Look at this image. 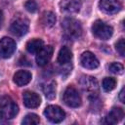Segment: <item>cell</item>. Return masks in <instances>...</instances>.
<instances>
[{"label": "cell", "mask_w": 125, "mask_h": 125, "mask_svg": "<svg viewBox=\"0 0 125 125\" xmlns=\"http://www.w3.org/2000/svg\"><path fill=\"white\" fill-rule=\"evenodd\" d=\"M56 15L51 12V11H46L42 14V17H41V24L46 27V28H50L52 26H54V24L56 23Z\"/></svg>", "instance_id": "17"}, {"label": "cell", "mask_w": 125, "mask_h": 125, "mask_svg": "<svg viewBox=\"0 0 125 125\" xmlns=\"http://www.w3.org/2000/svg\"><path fill=\"white\" fill-rule=\"evenodd\" d=\"M80 62H81V65L83 67L88 68V69H94V68H97L99 66L98 59L96 58V56L93 53H91L89 51H86V52L81 54Z\"/></svg>", "instance_id": "10"}, {"label": "cell", "mask_w": 125, "mask_h": 125, "mask_svg": "<svg viewBox=\"0 0 125 125\" xmlns=\"http://www.w3.org/2000/svg\"><path fill=\"white\" fill-rule=\"evenodd\" d=\"M115 49H116V51L120 54V56H124V54H125V43H124V38H120V39L115 43Z\"/></svg>", "instance_id": "24"}, {"label": "cell", "mask_w": 125, "mask_h": 125, "mask_svg": "<svg viewBox=\"0 0 125 125\" xmlns=\"http://www.w3.org/2000/svg\"><path fill=\"white\" fill-rule=\"evenodd\" d=\"M19 112L18 104L10 98L4 97L0 103V117L2 119H12Z\"/></svg>", "instance_id": "2"}, {"label": "cell", "mask_w": 125, "mask_h": 125, "mask_svg": "<svg viewBox=\"0 0 125 125\" xmlns=\"http://www.w3.org/2000/svg\"><path fill=\"white\" fill-rule=\"evenodd\" d=\"M24 7H25V9H26L28 12H30V13H34V12H36L37 9H38V5H37V3H36L34 0H27V1L24 3Z\"/></svg>", "instance_id": "23"}, {"label": "cell", "mask_w": 125, "mask_h": 125, "mask_svg": "<svg viewBox=\"0 0 125 125\" xmlns=\"http://www.w3.org/2000/svg\"><path fill=\"white\" fill-rule=\"evenodd\" d=\"M53 52H54V48L51 45L48 46H43L37 53H36V62L39 66H44L46 65L52 56H53Z\"/></svg>", "instance_id": "9"}, {"label": "cell", "mask_w": 125, "mask_h": 125, "mask_svg": "<svg viewBox=\"0 0 125 125\" xmlns=\"http://www.w3.org/2000/svg\"><path fill=\"white\" fill-rule=\"evenodd\" d=\"M79 83H80L82 90L84 92H86L89 95V97L95 98V96H97V93L99 90V84L95 77H92L89 75H84L80 78Z\"/></svg>", "instance_id": "4"}, {"label": "cell", "mask_w": 125, "mask_h": 125, "mask_svg": "<svg viewBox=\"0 0 125 125\" xmlns=\"http://www.w3.org/2000/svg\"><path fill=\"white\" fill-rule=\"evenodd\" d=\"M102 85H103V88H104V91L109 92V91H111L115 88L116 80L113 77H105V78H104Z\"/></svg>", "instance_id": "20"}, {"label": "cell", "mask_w": 125, "mask_h": 125, "mask_svg": "<svg viewBox=\"0 0 125 125\" xmlns=\"http://www.w3.org/2000/svg\"><path fill=\"white\" fill-rule=\"evenodd\" d=\"M16 42L10 37L0 39V57L3 59L10 58L16 51Z\"/></svg>", "instance_id": "8"}, {"label": "cell", "mask_w": 125, "mask_h": 125, "mask_svg": "<svg viewBox=\"0 0 125 125\" xmlns=\"http://www.w3.org/2000/svg\"><path fill=\"white\" fill-rule=\"evenodd\" d=\"M44 46V42L42 39H39V38H34V39H31L29 40L27 43H26V51L30 54H36L42 47Z\"/></svg>", "instance_id": "18"}, {"label": "cell", "mask_w": 125, "mask_h": 125, "mask_svg": "<svg viewBox=\"0 0 125 125\" xmlns=\"http://www.w3.org/2000/svg\"><path fill=\"white\" fill-rule=\"evenodd\" d=\"M108 69L110 72L114 73V74H121L123 73V70H124V67L121 63L119 62H112L109 64L108 66Z\"/></svg>", "instance_id": "22"}, {"label": "cell", "mask_w": 125, "mask_h": 125, "mask_svg": "<svg viewBox=\"0 0 125 125\" xmlns=\"http://www.w3.org/2000/svg\"><path fill=\"white\" fill-rule=\"evenodd\" d=\"M3 21H4V16H3V12H2L1 10H0V27L2 26Z\"/></svg>", "instance_id": "26"}, {"label": "cell", "mask_w": 125, "mask_h": 125, "mask_svg": "<svg viewBox=\"0 0 125 125\" xmlns=\"http://www.w3.org/2000/svg\"><path fill=\"white\" fill-rule=\"evenodd\" d=\"M124 117V111L120 107H112L104 118V123L106 124H116Z\"/></svg>", "instance_id": "13"}, {"label": "cell", "mask_w": 125, "mask_h": 125, "mask_svg": "<svg viewBox=\"0 0 125 125\" xmlns=\"http://www.w3.org/2000/svg\"><path fill=\"white\" fill-rule=\"evenodd\" d=\"M43 91H44V94L47 99H49V100L55 99V97H56V82L51 81L50 83L45 85V87L43 88Z\"/></svg>", "instance_id": "19"}, {"label": "cell", "mask_w": 125, "mask_h": 125, "mask_svg": "<svg viewBox=\"0 0 125 125\" xmlns=\"http://www.w3.org/2000/svg\"><path fill=\"white\" fill-rule=\"evenodd\" d=\"M62 99L64 104L70 107H78L81 104V97L78 91L71 86L65 89Z\"/></svg>", "instance_id": "5"}, {"label": "cell", "mask_w": 125, "mask_h": 125, "mask_svg": "<svg viewBox=\"0 0 125 125\" xmlns=\"http://www.w3.org/2000/svg\"><path fill=\"white\" fill-rule=\"evenodd\" d=\"M39 122H40V118L35 113L27 114L22 120V124L24 125H35V124H39Z\"/></svg>", "instance_id": "21"}, {"label": "cell", "mask_w": 125, "mask_h": 125, "mask_svg": "<svg viewBox=\"0 0 125 125\" xmlns=\"http://www.w3.org/2000/svg\"><path fill=\"white\" fill-rule=\"evenodd\" d=\"M60 7L65 13H76L80 10L81 3L79 0H62Z\"/></svg>", "instance_id": "14"}, {"label": "cell", "mask_w": 125, "mask_h": 125, "mask_svg": "<svg viewBox=\"0 0 125 125\" xmlns=\"http://www.w3.org/2000/svg\"><path fill=\"white\" fill-rule=\"evenodd\" d=\"M63 34L66 38L77 40L82 35V27L80 22L73 18H65L62 22Z\"/></svg>", "instance_id": "1"}, {"label": "cell", "mask_w": 125, "mask_h": 125, "mask_svg": "<svg viewBox=\"0 0 125 125\" xmlns=\"http://www.w3.org/2000/svg\"><path fill=\"white\" fill-rule=\"evenodd\" d=\"M124 96H125V88L123 87V88L121 89L120 93H119V101H120L121 103H125V98H124Z\"/></svg>", "instance_id": "25"}, {"label": "cell", "mask_w": 125, "mask_h": 125, "mask_svg": "<svg viewBox=\"0 0 125 125\" xmlns=\"http://www.w3.org/2000/svg\"><path fill=\"white\" fill-rule=\"evenodd\" d=\"M22 100H23V104L25 106L29 107V108H35L37 106H39L40 103H41V99L40 97L31 91H25L22 94Z\"/></svg>", "instance_id": "12"}, {"label": "cell", "mask_w": 125, "mask_h": 125, "mask_svg": "<svg viewBox=\"0 0 125 125\" xmlns=\"http://www.w3.org/2000/svg\"><path fill=\"white\" fill-rule=\"evenodd\" d=\"M28 21L25 18H17L12 21L10 30L16 36H23L28 30Z\"/></svg>", "instance_id": "7"}, {"label": "cell", "mask_w": 125, "mask_h": 125, "mask_svg": "<svg viewBox=\"0 0 125 125\" xmlns=\"http://www.w3.org/2000/svg\"><path fill=\"white\" fill-rule=\"evenodd\" d=\"M99 6L106 14H115L121 10V4L118 0H100Z\"/></svg>", "instance_id": "11"}, {"label": "cell", "mask_w": 125, "mask_h": 125, "mask_svg": "<svg viewBox=\"0 0 125 125\" xmlns=\"http://www.w3.org/2000/svg\"><path fill=\"white\" fill-rule=\"evenodd\" d=\"M72 59V52L70 51V49L67 46H62L59 52L58 55V62L60 64H65L67 62H69Z\"/></svg>", "instance_id": "16"}, {"label": "cell", "mask_w": 125, "mask_h": 125, "mask_svg": "<svg viewBox=\"0 0 125 125\" xmlns=\"http://www.w3.org/2000/svg\"><path fill=\"white\" fill-rule=\"evenodd\" d=\"M44 115L46 116V118L49 121H51L53 123H60L65 117L64 111L59 105H54V104L48 105L45 108Z\"/></svg>", "instance_id": "6"}, {"label": "cell", "mask_w": 125, "mask_h": 125, "mask_svg": "<svg viewBox=\"0 0 125 125\" xmlns=\"http://www.w3.org/2000/svg\"><path fill=\"white\" fill-rule=\"evenodd\" d=\"M31 78V73L27 70H19L14 74V82L20 87L28 84Z\"/></svg>", "instance_id": "15"}, {"label": "cell", "mask_w": 125, "mask_h": 125, "mask_svg": "<svg viewBox=\"0 0 125 125\" xmlns=\"http://www.w3.org/2000/svg\"><path fill=\"white\" fill-rule=\"evenodd\" d=\"M92 31H93V34L97 38L102 39V40H106L112 36L113 28L110 25L106 24L105 22L98 20L93 23Z\"/></svg>", "instance_id": "3"}]
</instances>
